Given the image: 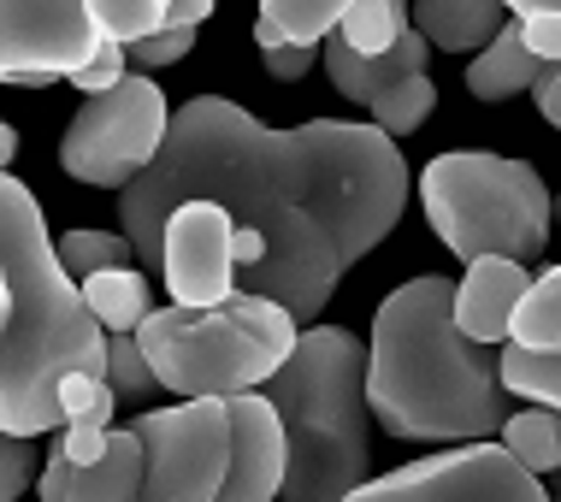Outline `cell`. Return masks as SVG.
<instances>
[{"label": "cell", "instance_id": "cell-22", "mask_svg": "<svg viewBox=\"0 0 561 502\" xmlns=\"http://www.w3.org/2000/svg\"><path fill=\"white\" fill-rule=\"evenodd\" d=\"M508 343L520 349H561V261L543 266L533 284H526L520 308H514Z\"/></svg>", "mask_w": 561, "mask_h": 502}, {"label": "cell", "instance_id": "cell-1", "mask_svg": "<svg viewBox=\"0 0 561 502\" xmlns=\"http://www.w3.org/2000/svg\"><path fill=\"white\" fill-rule=\"evenodd\" d=\"M184 202H219L237 225H254L266 261L237 284L290 308L296 326H313L343 272L402 225L408 160L378 125L308 118L272 130L249 106L195 95L172 113L160 160L118 190V231L142 266L160 272V231Z\"/></svg>", "mask_w": 561, "mask_h": 502}, {"label": "cell", "instance_id": "cell-37", "mask_svg": "<svg viewBox=\"0 0 561 502\" xmlns=\"http://www.w3.org/2000/svg\"><path fill=\"white\" fill-rule=\"evenodd\" d=\"M503 12H514V19H538V12H561V0H503Z\"/></svg>", "mask_w": 561, "mask_h": 502}, {"label": "cell", "instance_id": "cell-12", "mask_svg": "<svg viewBox=\"0 0 561 502\" xmlns=\"http://www.w3.org/2000/svg\"><path fill=\"white\" fill-rule=\"evenodd\" d=\"M231 237H237V219L219 202L172 207V219L160 231V284L172 296V308H219V301L242 290Z\"/></svg>", "mask_w": 561, "mask_h": 502}, {"label": "cell", "instance_id": "cell-28", "mask_svg": "<svg viewBox=\"0 0 561 502\" xmlns=\"http://www.w3.org/2000/svg\"><path fill=\"white\" fill-rule=\"evenodd\" d=\"M130 78V48H118V42H101L95 54H89V66L71 71V83H78V95H107Z\"/></svg>", "mask_w": 561, "mask_h": 502}, {"label": "cell", "instance_id": "cell-40", "mask_svg": "<svg viewBox=\"0 0 561 502\" xmlns=\"http://www.w3.org/2000/svg\"><path fill=\"white\" fill-rule=\"evenodd\" d=\"M550 502H561V491H556V497H550Z\"/></svg>", "mask_w": 561, "mask_h": 502}, {"label": "cell", "instance_id": "cell-24", "mask_svg": "<svg viewBox=\"0 0 561 502\" xmlns=\"http://www.w3.org/2000/svg\"><path fill=\"white\" fill-rule=\"evenodd\" d=\"M54 249H59V261H66V272L78 284L89 278V272H107V266H142L125 231H66V237H54Z\"/></svg>", "mask_w": 561, "mask_h": 502}, {"label": "cell", "instance_id": "cell-11", "mask_svg": "<svg viewBox=\"0 0 561 502\" xmlns=\"http://www.w3.org/2000/svg\"><path fill=\"white\" fill-rule=\"evenodd\" d=\"M101 48V30L83 0H0V83L48 89L71 83Z\"/></svg>", "mask_w": 561, "mask_h": 502}, {"label": "cell", "instance_id": "cell-35", "mask_svg": "<svg viewBox=\"0 0 561 502\" xmlns=\"http://www.w3.org/2000/svg\"><path fill=\"white\" fill-rule=\"evenodd\" d=\"M231 261H237V278L266 261V237L254 231V225H237V237H231Z\"/></svg>", "mask_w": 561, "mask_h": 502}, {"label": "cell", "instance_id": "cell-7", "mask_svg": "<svg viewBox=\"0 0 561 502\" xmlns=\"http://www.w3.org/2000/svg\"><path fill=\"white\" fill-rule=\"evenodd\" d=\"M165 130H172V101L148 71H130L107 95H83L59 136V172L89 190H130L148 166L160 160Z\"/></svg>", "mask_w": 561, "mask_h": 502}, {"label": "cell", "instance_id": "cell-27", "mask_svg": "<svg viewBox=\"0 0 561 502\" xmlns=\"http://www.w3.org/2000/svg\"><path fill=\"white\" fill-rule=\"evenodd\" d=\"M42 437H12L0 432V502H19L30 484H36V467H42Z\"/></svg>", "mask_w": 561, "mask_h": 502}, {"label": "cell", "instance_id": "cell-13", "mask_svg": "<svg viewBox=\"0 0 561 502\" xmlns=\"http://www.w3.org/2000/svg\"><path fill=\"white\" fill-rule=\"evenodd\" d=\"M225 408H231V467H225L219 502H278L284 467H290L278 408L266 402V390H242Z\"/></svg>", "mask_w": 561, "mask_h": 502}, {"label": "cell", "instance_id": "cell-33", "mask_svg": "<svg viewBox=\"0 0 561 502\" xmlns=\"http://www.w3.org/2000/svg\"><path fill=\"white\" fill-rule=\"evenodd\" d=\"M107 437H113V432H95V425H59V444H66L71 467L101 461V455H107Z\"/></svg>", "mask_w": 561, "mask_h": 502}, {"label": "cell", "instance_id": "cell-2", "mask_svg": "<svg viewBox=\"0 0 561 502\" xmlns=\"http://www.w3.org/2000/svg\"><path fill=\"white\" fill-rule=\"evenodd\" d=\"M367 408L402 444H484L508 420L496 349L455 326V278L420 272L373 313Z\"/></svg>", "mask_w": 561, "mask_h": 502}, {"label": "cell", "instance_id": "cell-17", "mask_svg": "<svg viewBox=\"0 0 561 502\" xmlns=\"http://www.w3.org/2000/svg\"><path fill=\"white\" fill-rule=\"evenodd\" d=\"M142 497V437L136 425L107 437V455L89 467H71L66 502H136Z\"/></svg>", "mask_w": 561, "mask_h": 502}, {"label": "cell", "instance_id": "cell-5", "mask_svg": "<svg viewBox=\"0 0 561 502\" xmlns=\"http://www.w3.org/2000/svg\"><path fill=\"white\" fill-rule=\"evenodd\" d=\"M296 338V313L254 290H237L219 308H154L136 326V343H142L160 390H172L178 402H231L242 390H261L290 361Z\"/></svg>", "mask_w": 561, "mask_h": 502}, {"label": "cell", "instance_id": "cell-26", "mask_svg": "<svg viewBox=\"0 0 561 502\" xmlns=\"http://www.w3.org/2000/svg\"><path fill=\"white\" fill-rule=\"evenodd\" d=\"M107 385L118 390V402H148L160 390V378L148 367L136 331H107Z\"/></svg>", "mask_w": 561, "mask_h": 502}, {"label": "cell", "instance_id": "cell-15", "mask_svg": "<svg viewBox=\"0 0 561 502\" xmlns=\"http://www.w3.org/2000/svg\"><path fill=\"white\" fill-rule=\"evenodd\" d=\"M538 71H543V59H533V48L520 42V24H503L484 48L467 59V71H461V83H467V95L484 101V106H496V101H514V95H526V89L538 83Z\"/></svg>", "mask_w": 561, "mask_h": 502}, {"label": "cell", "instance_id": "cell-38", "mask_svg": "<svg viewBox=\"0 0 561 502\" xmlns=\"http://www.w3.org/2000/svg\"><path fill=\"white\" fill-rule=\"evenodd\" d=\"M12 160H19V130H12L7 118H0V172H7Z\"/></svg>", "mask_w": 561, "mask_h": 502}, {"label": "cell", "instance_id": "cell-10", "mask_svg": "<svg viewBox=\"0 0 561 502\" xmlns=\"http://www.w3.org/2000/svg\"><path fill=\"white\" fill-rule=\"evenodd\" d=\"M343 502H550V491L496 437H484V444L420 455L397 474L355 484Z\"/></svg>", "mask_w": 561, "mask_h": 502}, {"label": "cell", "instance_id": "cell-16", "mask_svg": "<svg viewBox=\"0 0 561 502\" xmlns=\"http://www.w3.org/2000/svg\"><path fill=\"white\" fill-rule=\"evenodd\" d=\"M414 30L444 54H479L508 24L503 0H408Z\"/></svg>", "mask_w": 561, "mask_h": 502}, {"label": "cell", "instance_id": "cell-6", "mask_svg": "<svg viewBox=\"0 0 561 502\" xmlns=\"http://www.w3.org/2000/svg\"><path fill=\"white\" fill-rule=\"evenodd\" d=\"M420 213L461 266L479 254H508V261L533 266L550 249L556 225V202L543 190L538 166L484 155V148H449V155L426 160Z\"/></svg>", "mask_w": 561, "mask_h": 502}, {"label": "cell", "instance_id": "cell-14", "mask_svg": "<svg viewBox=\"0 0 561 502\" xmlns=\"http://www.w3.org/2000/svg\"><path fill=\"white\" fill-rule=\"evenodd\" d=\"M526 284H533V272L520 261H508V254L467 261V272L455 278V326L484 349L508 343V326H514V308H520Z\"/></svg>", "mask_w": 561, "mask_h": 502}, {"label": "cell", "instance_id": "cell-29", "mask_svg": "<svg viewBox=\"0 0 561 502\" xmlns=\"http://www.w3.org/2000/svg\"><path fill=\"white\" fill-rule=\"evenodd\" d=\"M190 48H195V30L165 24V30H154L148 42H136V48H130V66H136V71H160V66H178Z\"/></svg>", "mask_w": 561, "mask_h": 502}, {"label": "cell", "instance_id": "cell-39", "mask_svg": "<svg viewBox=\"0 0 561 502\" xmlns=\"http://www.w3.org/2000/svg\"><path fill=\"white\" fill-rule=\"evenodd\" d=\"M12 326V278H7V261H0V338Z\"/></svg>", "mask_w": 561, "mask_h": 502}, {"label": "cell", "instance_id": "cell-4", "mask_svg": "<svg viewBox=\"0 0 561 502\" xmlns=\"http://www.w3.org/2000/svg\"><path fill=\"white\" fill-rule=\"evenodd\" d=\"M266 402L284 420V497L278 502H343L373 474V408H367V343L343 326H301Z\"/></svg>", "mask_w": 561, "mask_h": 502}, {"label": "cell", "instance_id": "cell-41", "mask_svg": "<svg viewBox=\"0 0 561 502\" xmlns=\"http://www.w3.org/2000/svg\"><path fill=\"white\" fill-rule=\"evenodd\" d=\"M556 213H561V207H556Z\"/></svg>", "mask_w": 561, "mask_h": 502}, {"label": "cell", "instance_id": "cell-34", "mask_svg": "<svg viewBox=\"0 0 561 502\" xmlns=\"http://www.w3.org/2000/svg\"><path fill=\"white\" fill-rule=\"evenodd\" d=\"M533 101H538V118L561 130V66H543L538 83H533Z\"/></svg>", "mask_w": 561, "mask_h": 502}, {"label": "cell", "instance_id": "cell-21", "mask_svg": "<svg viewBox=\"0 0 561 502\" xmlns=\"http://www.w3.org/2000/svg\"><path fill=\"white\" fill-rule=\"evenodd\" d=\"M496 444H503L526 474H538V479L561 474V414L556 408H520V414H508L503 432H496Z\"/></svg>", "mask_w": 561, "mask_h": 502}, {"label": "cell", "instance_id": "cell-9", "mask_svg": "<svg viewBox=\"0 0 561 502\" xmlns=\"http://www.w3.org/2000/svg\"><path fill=\"white\" fill-rule=\"evenodd\" d=\"M320 54H325L331 89H337L343 101H355L360 113H367V125H378L385 136L402 142V136H414L432 118V106H437V83L426 71L432 42L420 36L414 24L402 30V42L390 54H355L343 36H325Z\"/></svg>", "mask_w": 561, "mask_h": 502}, {"label": "cell", "instance_id": "cell-32", "mask_svg": "<svg viewBox=\"0 0 561 502\" xmlns=\"http://www.w3.org/2000/svg\"><path fill=\"white\" fill-rule=\"evenodd\" d=\"M66 491H71V455H66V444H54L36 467V497L42 502H66Z\"/></svg>", "mask_w": 561, "mask_h": 502}, {"label": "cell", "instance_id": "cell-23", "mask_svg": "<svg viewBox=\"0 0 561 502\" xmlns=\"http://www.w3.org/2000/svg\"><path fill=\"white\" fill-rule=\"evenodd\" d=\"M89 19H95L101 42H118V48H136L154 30H165V7L172 0H83Z\"/></svg>", "mask_w": 561, "mask_h": 502}, {"label": "cell", "instance_id": "cell-25", "mask_svg": "<svg viewBox=\"0 0 561 502\" xmlns=\"http://www.w3.org/2000/svg\"><path fill=\"white\" fill-rule=\"evenodd\" d=\"M59 414L66 425H95V432H113V414H118V390L95 373H66L59 378Z\"/></svg>", "mask_w": 561, "mask_h": 502}, {"label": "cell", "instance_id": "cell-18", "mask_svg": "<svg viewBox=\"0 0 561 502\" xmlns=\"http://www.w3.org/2000/svg\"><path fill=\"white\" fill-rule=\"evenodd\" d=\"M355 0H261V19H254V42L278 48V42H301V48H320L325 36H337V24L348 19Z\"/></svg>", "mask_w": 561, "mask_h": 502}, {"label": "cell", "instance_id": "cell-8", "mask_svg": "<svg viewBox=\"0 0 561 502\" xmlns=\"http://www.w3.org/2000/svg\"><path fill=\"white\" fill-rule=\"evenodd\" d=\"M130 425L142 437L136 502H219L225 467H231V408L219 397L142 408Z\"/></svg>", "mask_w": 561, "mask_h": 502}, {"label": "cell", "instance_id": "cell-30", "mask_svg": "<svg viewBox=\"0 0 561 502\" xmlns=\"http://www.w3.org/2000/svg\"><path fill=\"white\" fill-rule=\"evenodd\" d=\"M514 24H520V42L533 48V59L561 66V12H538V19H514Z\"/></svg>", "mask_w": 561, "mask_h": 502}, {"label": "cell", "instance_id": "cell-36", "mask_svg": "<svg viewBox=\"0 0 561 502\" xmlns=\"http://www.w3.org/2000/svg\"><path fill=\"white\" fill-rule=\"evenodd\" d=\"M214 7H219V0H172V7H165V24H178V30H202L207 19H214Z\"/></svg>", "mask_w": 561, "mask_h": 502}, {"label": "cell", "instance_id": "cell-31", "mask_svg": "<svg viewBox=\"0 0 561 502\" xmlns=\"http://www.w3.org/2000/svg\"><path fill=\"white\" fill-rule=\"evenodd\" d=\"M261 59H266V71L278 83H301L313 66H320V48H301V42H278V48H261Z\"/></svg>", "mask_w": 561, "mask_h": 502}, {"label": "cell", "instance_id": "cell-3", "mask_svg": "<svg viewBox=\"0 0 561 502\" xmlns=\"http://www.w3.org/2000/svg\"><path fill=\"white\" fill-rule=\"evenodd\" d=\"M0 261L12 278V326L0 338V432L48 437L66 425L59 378H107V331L59 261L48 213L12 172H0Z\"/></svg>", "mask_w": 561, "mask_h": 502}, {"label": "cell", "instance_id": "cell-20", "mask_svg": "<svg viewBox=\"0 0 561 502\" xmlns=\"http://www.w3.org/2000/svg\"><path fill=\"white\" fill-rule=\"evenodd\" d=\"M496 378H503L508 397H520L533 408H556V414H561V349L503 343V349H496Z\"/></svg>", "mask_w": 561, "mask_h": 502}, {"label": "cell", "instance_id": "cell-19", "mask_svg": "<svg viewBox=\"0 0 561 502\" xmlns=\"http://www.w3.org/2000/svg\"><path fill=\"white\" fill-rule=\"evenodd\" d=\"M83 301L101 319V331H136L154 313V284H148L142 266H107L83 278Z\"/></svg>", "mask_w": 561, "mask_h": 502}]
</instances>
